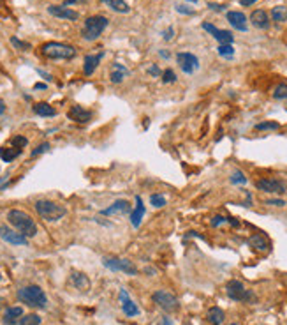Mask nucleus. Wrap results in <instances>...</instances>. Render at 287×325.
Wrapping results in <instances>:
<instances>
[{
  "mask_svg": "<svg viewBox=\"0 0 287 325\" xmlns=\"http://www.w3.org/2000/svg\"><path fill=\"white\" fill-rule=\"evenodd\" d=\"M7 219H9V223L16 228L21 235L27 237V239L37 235V224H36V221H34L32 217L27 214V212L20 211V209H12V211L7 212Z\"/></svg>",
  "mask_w": 287,
  "mask_h": 325,
  "instance_id": "f257e3e1",
  "label": "nucleus"
},
{
  "mask_svg": "<svg viewBox=\"0 0 287 325\" xmlns=\"http://www.w3.org/2000/svg\"><path fill=\"white\" fill-rule=\"evenodd\" d=\"M18 301L23 302V304L30 306V308H39L44 309L48 304V299H46V293L42 288L36 286V284H30V286H23V288L18 290Z\"/></svg>",
  "mask_w": 287,
  "mask_h": 325,
  "instance_id": "f03ea898",
  "label": "nucleus"
},
{
  "mask_svg": "<svg viewBox=\"0 0 287 325\" xmlns=\"http://www.w3.org/2000/svg\"><path fill=\"white\" fill-rule=\"evenodd\" d=\"M41 53L44 55L46 58H55V60H71V58L76 57V48L71 45H65V43H46V45L41 46Z\"/></svg>",
  "mask_w": 287,
  "mask_h": 325,
  "instance_id": "7ed1b4c3",
  "label": "nucleus"
},
{
  "mask_svg": "<svg viewBox=\"0 0 287 325\" xmlns=\"http://www.w3.org/2000/svg\"><path fill=\"white\" fill-rule=\"evenodd\" d=\"M109 20L106 16H90L85 20V25H83V29H81V36L85 41H95L101 37V34L104 32V29L108 27Z\"/></svg>",
  "mask_w": 287,
  "mask_h": 325,
  "instance_id": "20e7f679",
  "label": "nucleus"
},
{
  "mask_svg": "<svg viewBox=\"0 0 287 325\" xmlns=\"http://www.w3.org/2000/svg\"><path fill=\"white\" fill-rule=\"evenodd\" d=\"M36 212L42 217V219L46 221H58L62 219L65 216V207H62V205H58V203L55 202H49V200H37L36 202Z\"/></svg>",
  "mask_w": 287,
  "mask_h": 325,
  "instance_id": "39448f33",
  "label": "nucleus"
},
{
  "mask_svg": "<svg viewBox=\"0 0 287 325\" xmlns=\"http://www.w3.org/2000/svg\"><path fill=\"white\" fill-rule=\"evenodd\" d=\"M226 292H227V297L236 302H254L255 301L254 292H252V290H247L240 281H236V279L227 283Z\"/></svg>",
  "mask_w": 287,
  "mask_h": 325,
  "instance_id": "423d86ee",
  "label": "nucleus"
},
{
  "mask_svg": "<svg viewBox=\"0 0 287 325\" xmlns=\"http://www.w3.org/2000/svg\"><path fill=\"white\" fill-rule=\"evenodd\" d=\"M152 299H154V302L159 308H162L164 311H169V313H173V311H176V309L180 308L178 299H176L173 293L166 292V290H157V292L152 295Z\"/></svg>",
  "mask_w": 287,
  "mask_h": 325,
  "instance_id": "0eeeda50",
  "label": "nucleus"
},
{
  "mask_svg": "<svg viewBox=\"0 0 287 325\" xmlns=\"http://www.w3.org/2000/svg\"><path fill=\"white\" fill-rule=\"evenodd\" d=\"M102 264H104V267L111 269L115 272H123V274H129V276H136L138 274V269L134 267L132 262L125 260V258H104Z\"/></svg>",
  "mask_w": 287,
  "mask_h": 325,
  "instance_id": "6e6552de",
  "label": "nucleus"
},
{
  "mask_svg": "<svg viewBox=\"0 0 287 325\" xmlns=\"http://www.w3.org/2000/svg\"><path fill=\"white\" fill-rule=\"evenodd\" d=\"M176 62H178L180 69L185 74H192L199 69V58L196 57L194 53H189V52L178 53V55H176Z\"/></svg>",
  "mask_w": 287,
  "mask_h": 325,
  "instance_id": "1a4fd4ad",
  "label": "nucleus"
},
{
  "mask_svg": "<svg viewBox=\"0 0 287 325\" xmlns=\"http://www.w3.org/2000/svg\"><path fill=\"white\" fill-rule=\"evenodd\" d=\"M259 191L270 193V195H284L286 193V184L280 179H261L255 182Z\"/></svg>",
  "mask_w": 287,
  "mask_h": 325,
  "instance_id": "9d476101",
  "label": "nucleus"
},
{
  "mask_svg": "<svg viewBox=\"0 0 287 325\" xmlns=\"http://www.w3.org/2000/svg\"><path fill=\"white\" fill-rule=\"evenodd\" d=\"M0 239L5 240L7 244H12V246H27L29 244V239L25 235H21L18 230H12V228L2 224L0 226Z\"/></svg>",
  "mask_w": 287,
  "mask_h": 325,
  "instance_id": "9b49d317",
  "label": "nucleus"
},
{
  "mask_svg": "<svg viewBox=\"0 0 287 325\" xmlns=\"http://www.w3.org/2000/svg\"><path fill=\"white\" fill-rule=\"evenodd\" d=\"M203 29L206 30V32H210L211 36H213L215 39L220 43V45H231V43H233V39H235L233 32H229V30H220V29H217V27H215V25H211V23H203Z\"/></svg>",
  "mask_w": 287,
  "mask_h": 325,
  "instance_id": "f8f14e48",
  "label": "nucleus"
},
{
  "mask_svg": "<svg viewBox=\"0 0 287 325\" xmlns=\"http://www.w3.org/2000/svg\"><path fill=\"white\" fill-rule=\"evenodd\" d=\"M48 12L55 18H62V20H69V21H76L80 18V14L76 11L65 7V5H49Z\"/></svg>",
  "mask_w": 287,
  "mask_h": 325,
  "instance_id": "ddd939ff",
  "label": "nucleus"
},
{
  "mask_svg": "<svg viewBox=\"0 0 287 325\" xmlns=\"http://www.w3.org/2000/svg\"><path fill=\"white\" fill-rule=\"evenodd\" d=\"M120 302H122V311H123L127 317H138L139 315V308L134 304V301L129 297L127 290H123V288L120 290Z\"/></svg>",
  "mask_w": 287,
  "mask_h": 325,
  "instance_id": "4468645a",
  "label": "nucleus"
},
{
  "mask_svg": "<svg viewBox=\"0 0 287 325\" xmlns=\"http://www.w3.org/2000/svg\"><path fill=\"white\" fill-rule=\"evenodd\" d=\"M227 21H229L236 30L240 32H247V16L240 11H229L227 12Z\"/></svg>",
  "mask_w": 287,
  "mask_h": 325,
  "instance_id": "2eb2a0df",
  "label": "nucleus"
},
{
  "mask_svg": "<svg viewBox=\"0 0 287 325\" xmlns=\"http://www.w3.org/2000/svg\"><path fill=\"white\" fill-rule=\"evenodd\" d=\"M250 21L255 29L266 30L270 27V16H268V12L263 11V9H255L250 14Z\"/></svg>",
  "mask_w": 287,
  "mask_h": 325,
  "instance_id": "dca6fc26",
  "label": "nucleus"
},
{
  "mask_svg": "<svg viewBox=\"0 0 287 325\" xmlns=\"http://www.w3.org/2000/svg\"><path fill=\"white\" fill-rule=\"evenodd\" d=\"M130 211V203L127 200H117L113 205H109L108 209L101 211L102 216H113V214H127Z\"/></svg>",
  "mask_w": 287,
  "mask_h": 325,
  "instance_id": "f3484780",
  "label": "nucleus"
},
{
  "mask_svg": "<svg viewBox=\"0 0 287 325\" xmlns=\"http://www.w3.org/2000/svg\"><path fill=\"white\" fill-rule=\"evenodd\" d=\"M67 117L74 122H81V124H85L92 118V111L85 110L83 106H73L69 111H67Z\"/></svg>",
  "mask_w": 287,
  "mask_h": 325,
  "instance_id": "a211bd4d",
  "label": "nucleus"
},
{
  "mask_svg": "<svg viewBox=\"0 0 287 325\" xmlns=\"http://www.w3.org/2000/svg\"><path fill=\"white\" fill-rule=\"evenodd\" d=\"M102 57H104V53H95V55H86L85 57V64H83V73L86 74V76H90V74H93V71L97 69V65L101 64Z\"/></svg>",
  "mask_w": 287,
  "mask_h": 325,
  "instance_id": "6ab92c4d",
  "label": "nucleus"
},
{
  "mask_svg": "<svg viewBox=\"0 0 287 325\" xmlns=\"http://www.w3.org/2000/svg\"><path fill=\"white\" fill-rule=\"evenodd\" d=\"M21 317H23V309H21L20 306H16V308L5 309L2 322H4V325H18V322H20Z\"/></svg>",
  "mask_w": 287,
  "mask_h": 325,
  "instance_id": "aec40b11",
  "label": "nucleus"
},
{
  "mask_svg": "<svg viewBox=\"0 0 287 325\" xmlns=\"http://www.w3.org/2000/svg\"><path fill=\"white\" fill-rule=\"evenodd\" d=\"M143 216H145V205H143L141 196H138V198H136V209H134L132 214H130V223H132L134 228H139Z\"/></svg>",
  "mask_w": 287,
  "mask_h": 325,
  "instance_id": "412c9836",
  "label": "nucleus"
},
{
  "mask_svg": "<svg viewBox=\"0 0 287 325\" xmlns=\"http://www.w3.org/2000/svg\"><path fill=\"white\" fill-rule=\"evenodd\" d=\"M129 74V71H127L125 65L118 64V62H115L113 65H111V73H109V78H111V83H122L123 81V78Z\"/></svg>",
  "mask_w": 287,
  "mask_h": 325,
  "instance_id": "4be33fe9",
  "label": "nucleus"
},
{
  "mask_svg": "<svg viewBox=\"0 0 287 325\" xmlns=\"http://www.w3.org/2000/svg\"><path fill=\"white\" fill-rule=\"evenodd\" d=\"M34 113L39 115V117H55L57 110L48 103H37V105H34Z\"/></svg>",
  "mask_w": 287,
  "mask_h": 325,
  "instance_id": "5701e85b",
  "label": "nucleus"
},
{
  "mask_svg": "<svg viewBox=\"0 0 287 325\" xmlns=\"http://www.w3.org/2000/svg\"><path fill=\"white\" fill-rule=\"evenodd\" d=\"M71 281H73V284L76 286L78 290H83V292H86V290L90 288L88 277H86L83 272H73V276H71Z\"/></svg>",
  "mask_w": 287,
  "mask_h": 325,
  "instance_id": "b1692460",
  "label": "nucleus"
},
{
  "mask_svg": "<svg viewBox=\"0 0 287 325\" xmlns=\"http://www.w3.org/2000/svg\"><path fill=\"white\" fill-rule=\"evenodd\" d=\"M206 318L211 325H222L224 324V311L220 308H217V306H213V308L208 309Z\"/></svg>",
  "mask_w": 287,
  "mask_h": 325,
  "instance_id": "393cba45",
  "label": "nucleus"
},
{
  "mask_svg": "<svg viewBox=\"0 0 287 325\" xmlns=\"http://www.w3.org/2000/svg\"><path fill=\"white\" fill-rule=\"evenodd\" d=\"M99 2L108 5L109 9H113V11H117V12H129L130 11V7L127 5L125 0H99Z\"/></svg>",
  "mask_w": 287,
  "mask_h": 325,
  "instance_id": "a878e982",
  "label": "nucleus"
},
{
  "mask_svg": "<svg viewBox=\"0 0 287 325\" xmlns=\"http://www.w3.org/2000/svg\"><path fill=\"white\" fill-rule=\"evenodd\" d=\"M248 244H250L254 249H257V251H266L268 246H270L268 240H266V237L261 235V233H254V235L248 239Z\"/></svg>",
  "mask_w": 287,
  "mask_h": 325,
  "instance_id": "bb28decb",
  "label": "nucleus"
},
{
  "mask_svg": "<svg viewBox=\"0 0 287 325\" xmlns=\"http://www.w3.org/2000/svg\"><path fill=\"white\" fill-rule=\"evenodd\" d=\"M271 18L273 21H287V5H275V7L271 9Z\"/></svg>",
  "mask_w": 287,
  "mask_h": 325,
  "instance_id": "cd10ccee",
  "label": "nucleus"
},
{
  "mask_svg": "<svg viewBox=\"0 0 287 325\" xmlns=\"http://www.w3.org/2000/svg\"><path fill=\"white\" fill-rule=\"evenodd\" d=\"M20 154H21V149H16V147H12V149H0V158L4 159L5 162H11L12 159H16Z\"/></svg>",
  "mask_w": 287,
  "mask_h": 325,
  "instance_id": "c85d7f7f",
  "label": "nucleus"
},
{
  "mask_svg": "<svg viewBox=\"0 0 287 325\" xmlns=\"http://www.w3.org/2000/svg\"><path fill=\"white\" fill-rule=\"evenodd\" d=\"M18 325H41V317L39 315H25V317L20 318Z\"/></svg>",
  "mask_w": 287,
  "mask_h": 325,
  "instance_id": "c756f323",
  "label": "nucleus"
},
{
  "mask_svg": "<svg viewBox=\"0 0 287 325\" xmlns=\"http://www.w3.org/2000/svg\"><path fill=\"white\" fill-rule=\"evenodd\" d=\"M273 98L275 99H287V83H279L273 89Z\"/></svg>",
  "mask_w": 287,
  "mask_h": 325,
  "instance_id": "7c9ffc66",
  "label": "nucleus"
},
{
  "mask_svg": "<svg viewBox=\"0 0 287 325\" xmlns=\"http://www.w3.org/2000/svg\"><path fill=\"white\" fill-rule=\"evenodd\" d=\"M218 55L220 57H226V58H231L233 55H235V48L231 45H218Z\"/></svg>",
  "mask_w": 287,
  "mask_h": 325,
  "instance_id": "2f4dec72",
  "label": "nucleus"
},
{
  "mask_svg": "<svg viewBox=\"0 0 287 325\" xmlns=\"http://www.w3.org/2000/svg\"><path fill=\"white\" fill-rule=\"evenodd\" d=\"M279 127V122H261V124L255 126V131H277Z\"/></svg>",
  "mask_w": 287,
  "mask_h": 325,
  "instance_id": "473e14b6",
  "label": "nucleus"
},
{
  "mask_svg": "<svg viewBox=\"0 0 287 325\" xmlns=\"http://www.w3.org/2000/svg\"><path fill=\"white\" fill-rule=\"evenodd\" d=\"M150 203H152L155 209H161L166 205V198H164L162 195H152L150 196Z\"/></svg>",
  "mask_w": 287,
  "mask_h": 325,
  "instance_id": "72a5a7b5",
  "label": "nucleus"
},
{
  "mask_svg": "<svg viewBox=\"0 0 287 325\" xmlns=\"http://www.w3.org/2000/svg\"><path fill=\"white\" fill-rule=\"evenodd\" d=\"M27 143H29V140L25 138V136H14L11 140V145L16 147V149H23V147H27Z\"/></svg>",
  "mask_w": 287,
  "mask_h": 325,
  "instance_id": "f704fd0d",
  "label": "nucleus"
},
{
  "mask_svg": "<svg viewBox=\"0 0 287 325\" xmlns=\"http://www.w3.org/2000/svg\"><path fill=\"white\" fill-rule=\"evenodd\" d=\"M162 81H164V83H173V81H176V74L173 73V69H166L162 73Z\"/></svg>",
  "mask_w": 287,
  "mask_h": 325,
  "instance_id": "c9c22d12",
  "label": "nucleus"
},
{
  "mask_svg": "<svg viewBox=\"0 0 287 325\" xmlns=\"http://www.w3.org/2000/svg\"><path fill=\"white\" fill-rule=\"evenodd\" d=\"M231 180H233V182L235 184H245L247 182V179H245V177H243V173L240 170H236L235 173H233V177H231Z\"/></svg>",
  "mask_w": 287,
  "mask_h": 325,
  "instance_id": "e433bc0d",
  "label": "nucleus"
},
{
  "mask_svg": "<svg viewBox=\"0 0 287 325\" xmlns=\"http://www.w3.org/2000/svg\"><path fill=\"white\" fill-rule=\"evenodd\" d=\"M48 149H49V143H41L36 151H32V158H36V156H39V154H44Z\"/></svg>",
  "mask_w": 287,
  "mask_h": 325,
  "instance_id": "4c0bfd02",
  "label": "nucleus"
},
{
  "mask_svg": "<svg viewBox=\"0 0 287 325\" xmlns=\"http://www.w3.org/2000/svg\"><path fill=\"white\" fill-rule=\"evenodd\" d=\"M11 43H12L14 46H16V48H21V50H29V48H30L29 43H23V41L16 39V37H11Z\"/></svg>",
  "mask_w": 287,
  "mask_h": 325,
  "instance_id": "58836bf2",
  "label": "nucleus"
},
{
  "mask_svg": "<svg viewBox=\"0 0 287 325\" xmlns=\"http://www.w3.org/2000/svg\"><path fill=\"white\" fill-rule=\"evenodd\" d=\"M224 223H229V217H222V216H215L213 219H211V226H218V224H224Z\"/></svg>",
  "mask_w": 287,
  "mask_h": 325,
  "instance_id": "ea45409f",
  "label": "nucleus"
},
{
  "mask_svg": "<svg viewBox=\"0 0 287 325\" xmlns=\"http://www.w3.org/2000/svg\"><path fill=\"white\" fill-rule=\"evenodd\" d=\"M176 11L183 12V14H194V11H192V9H187L185 5H176Z\"/></svg>",
  "mask_w": 287,
  "mask_h": 325,
  "instance_id": "a19ab883",
  "label": "nucleus"
},
{
  "mask_svg": "<svg viewBox=\"0 0 287 325\" xmlns=\"http://www.w3.org/2000/svg\"><path fill=\"white\" fill-rule=\"evenodd\" d=\"M85 2H88V0H64V5L67 7L71 4H85Z\"/></svg>",
  "mask_w": 287,
  "mask_h": 325,
  "instance_id": "79ce46f5",
  "label": "nucleus"
},
{
  "mask_svg": "<svg viewBox=\"0 0 287 325\" xmlns=\"http://www.w3.org/2000/svg\"><path fill=\"white\" fill-rule=\"evenodd\" d=\"M268 205H277V207H282V205H286L284 203V200H268Z\"/></svg>",
  "mask_w": 287,
  "mask_h": 325,
  "instance_id": "37998d69",
  "label": "nucleus"
},
{
  "mask_svg": "<svg viewBox=\"0 0 287 325\" xmlns=\"http://www.w3.org/2000/svg\"><path fill=\"white\" fill-rule=\"evenodd\" d=\"M173 34H174V30H173V29H171V27H169V29L166 30V34H164V37H166V41L173 39Z\"/></svg>",
  "mask_w": 287,
  "mask_h": 325,
  "instance_id": "c03bdc74",
  "label": "nucleus"
},
{
  "mask_svg": "<svg viewBox=\"0 0 287 325\" xmlns=\"http://www.w3.org/2000/svg\"><path fill=\"white\" fill-rule=\"evenodd\" d=\"M257 0H240V4L242 5H245V7H248V5H252V4H255Z\"/></svg>",
  "mask_w": 287,
  "mask_h": 325,
  "instance_id": "a18cd8bd",
  "label": "nucleus"
},
{
  "mask_svg": "<svg viewBox=\"0 0 287 325\" xmlns=\"http://www.w3.org/2000/svg\"><path fill=\"white\" fill-rule=\"evenodd\" d=\"M159 325H173V322H171L169 318L164 317V318H162V320H161V324H159Z\"/></svg>",
  "mask_w": 287,
  "mask_h": 325,
  "instance_id": "49530a36",
  "label": "nucleus"
},
{
  "mask_svg": "<svg viewBox=\"0 0 287 325\" xmlns=\"http://www.w3.org/2000/svg\"><path fill=\"white\" fill-rule=\"evenodd\" d=\"M210 7L213 11H224V5H217V4H210Z\"/></svg>",
  "mask_w": 287,
  "mask_h": 325,
  "instance_id": "de8ad7c7",
  "label": "nucleus"
},
{
  "mask_svg": "<svg viewBox=\"0 0 287 325\" xmlns=\"http://www.w3.org/2000/svg\"><path fill=\"white\" fill-rule=\"evenodd\" d=\"M150 73L154 74V76H159V74H161V71L157 69V65H154V67H152V69H150Z\"/></svg>",
  "mask_w": 287,
  "mask_h": 325,
  "instance_id": "09e8293b",
  "label": "nucleus"
},
{
  "mask_svg": "<svg viewBox=\"0 0 287 325\" xmlns=\"http://www.w3.org/2000/svg\"><path fill=\"white\" fill-rule=\"evenodd\" d=\"M2 113H5V103L0 99V115H2Z\"/></svg>",
  "mask_w": 287,
  "mask_h": 325,
  "instance_id": "8fccbe9b",
  "label": "nucleus"
},
{
  "mask_svg": "<svg viewBox=\"0 0 287 325\" xmlns=\"http://www.w3.org/2000/svg\"><path fill=\"white\" fill-rule=\"evenodd\" d=\"M161 57L167 58V57H169V53H167V52H161Z\"/></svg>",
  "mask_w": 287,
  "mask_h": 325,
  "instance_id": "3c124183",
  "label": "nucleus"
},
{
  "mask_svg": "<svg viewBox=\"0 0 287 325\" xmlns=\"http://www.w3.org/2000/svg\"><path fill=\"white\" fill-rule=\"evenodd\" d=\"M34 89H46V85H42V83H37V85L34 87Z\"/></svg>",
  "mask_w": 287,
  "mask_h": 325,
  "instance_id": "603ef678",
  "label": "nucleus"
},
{
  "mask_svg": "<svg viewBox=\"0 0 287 325\" xmlns=\"http://www.w3.org/2000/svg\"><path fill=\"white\" fill-rule=\"evenodd\" d=\"M190 2H196V0H190Z\"/></svg>",
  "mask_w": 287,
  "mask_h": 325,
  "instance_id": "864d4df0",
  "label": "nucleus"
},
{
  "mask_svg": "<svg viewBox=\"0 0 287 325\" xmlns=\"http://www.w3.org/2000/svg\"><path fill=\"white\" fill-rule=\"evenodd\" d=\"M0 281H2V276H0Z\"/></svg>",
  "mask_w": 287,
  "mask_h": 325,
  "instance_id": "5fc2aeb1",
  "label": "nucleus"
},
{
  "mask_svg": "<svg viewBox=\"0 0 287 325\" xmlns=\"http://www.w3.org/2000/svg\"><path fill=\"white\" fill-rule=\"evenodd\" d=\"M231 325H236V324H231Z\"/></svg>",
  "mask_w": 287,
  "mask_h": 325,
  "instance_id": "6e6d98bb",
  "label": "nucleus"
}]
</instances>
